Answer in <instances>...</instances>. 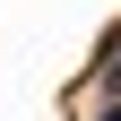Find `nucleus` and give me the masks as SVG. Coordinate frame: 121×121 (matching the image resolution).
I'll return each mask as SVG.
<instances>
[{"label":"nucleus","instance_id":"1","mask_svg":"<svg viewBox=\"0 0 121 121\" xmlns=\"http://www.w3.org/2000/svg\"><path fill=\"white\" fill-rule=\"evenodd\" d=\"M104 86H112V95H121V35L104 43Z\"/></svg>","mask_w":121,"mask_h":121},{"label":"nucleus","instance_id":"2","mask_svg":"<svg viewBox=\"0 0 121 121\" xmlns=\"http://www.w3.org/2000/svg\"><path fill=\"white\" fill-rule=\"evenodd\" d=\"M95 121H121V95H112V104H104V112H95Z\"/></svg>","mask_w":121,"mask_h":121}]
</instances>
